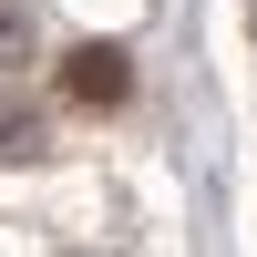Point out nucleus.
<instances>
[{
  "instance_id": "f03ea898",
  "label": "nucleus",
  "mask_w": 257,
  "mask_h": 257,
  "mask_svg": "<svg viewBox=\"0 0 257 257\" xmlns=\"http://www.w3.org/2000/svg\"><path fill=\"white\" fill-rule=\"evenodd\" d=\"M0 155H41V123H31V103H11V93H0Z\"/></svg>"
},
{
  "instance_id": "7ed1b4c3",
  "label": "nucleus",
  "mask_w": 257,
  "mask_h": 257,
  "mask_svg": "<svg viewBox=\"0 0 257 257\" xmlns=\"http://www.w3.org/2000/svg\"><path fill=\"white\" fill-rule=\"evenodd\" d=\"M0 62H31V11H11V0H0Z\"/></svg>"
},
{
  "instance_id": "f257e3e1",
  "label": "nucleus",
  "mask_w": 257,
  "mask_h": 257,
  "mask_svg": "<svg viewBox=\"0 0 257 257\" xmlns=\"http://www.w3.org/2000/svg\"><path fill=\"white\" fill-rule=\"evenodd\" d=\"M62 93H72L82 113H113V103L134 93V62H123V41H82V52H62Z\"/></svg>"
}]
</instances>
